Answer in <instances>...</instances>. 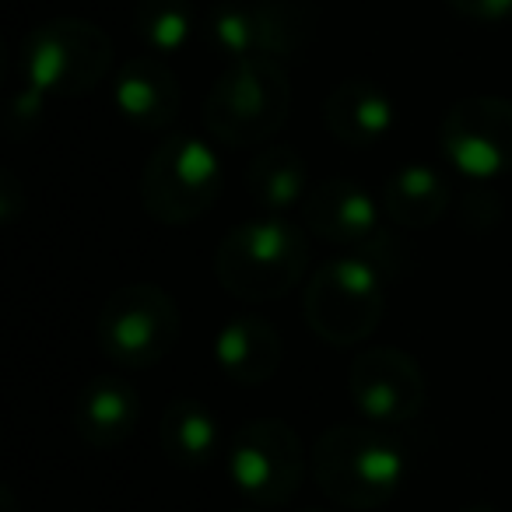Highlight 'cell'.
I'll return each mask as SVG.
<instances>
[{
	"instance_id": "6da1fadb",
	"label": "cell",
	"mask_w": 512,
	"mask_h": 512,
	"mask_svg": "<svg viewBox=\"0 0 512 512\" xmlns=\"http://www.w3.org/2000/svg\"><path fill=\"white\" fill-rule=\"evenodd\" d=\"M313 477L344 509H383L407 477V453L383 425H334L313 446Z\"/></svg>"
},
{
	"instance_id": "7a4b0ae2",
	"label": "cell",
	"mask_w": 512,
	"mask_h": 512,
	"mask_svg": "<svg viewBox=\"0 0 512 512\" xmlns=\"http://www.w3.org/2000/svg\"><path fill=\"white\" fill-rule=\"evenodd\" d=\"M309 267V242L285 214L235 225L214 249V278L228 295L246 302H274L288 295Z\"/></svg>"
},
{
	"instance_id": "3957f363",
	"label": "cell",
	"mask_w": 512,
	"mask_h": 512,
	"mask_svg": "<svg viewBox=\"0 0 512 512\" xmlns=\"http://www.w3.org/2000/svg\"><path fill=\"white\" fill-rule=\"evenodd\" d=\"M292 113V81L281 60H232L204 99V127L218 144L253 148L285 127Z\"/></svg>"
},
{
	"instance_id": "277c9868",
	"label": "cell",
	"mask_w": 512,
	"mask_h": 512,
	"mask_svg": "<svg viewBox=\"0 0 512 512\" xmlns=\"http://www.w3.org/2000/svg\"><path fill=\"white\" fill-rule=\"evenodd\" d=\"M386 309V274L365 253L337 256L313 271L302 299L306 323L330 348H355L379 327Z\"/></svg>"
},
{
	"instance_id": "5b68a950",
	"label": "cell",
	"mask_w": 512,
	"mask_h": 512,
	"mask_svg": "<svg viewBox=\"0 0 512 512\" xmlns=\"http://www.w3.org/2000/svg\"><path fill=\"white\" fill-rule=\"evenodd\" d=\"M18 67L25 85L50 99H74L95 92L113 71V39L85 18H50L22 39Z\"/></svg>"
},
{
	"instance_id": "8992f818",
	"label": "cell",
	"mask_w": 512,
	"mask_h": 512,
	"mask_svg": "<svg viewBox=\"0 0 512 512\" xmlns=\"http://www.w3.org/2000/svg\"><path fill=\"white\" fill-rule=\"evenodd\" d=\"M221 158L204 137L169 134L141 172V204L158 225L204 218L221 193Z\"/></svg>"
},
{
	"instance_id": "52a82bcc",
	"label": "cell",
	"mask_w": 512,
	"mask_h": 512,
	"mask_svg": "<svg viewBox=\"0 0 512 512\" xmlns=\"http://www.w3.org/2000/svg\"><path fill=\"white\" fill-rule=\"evenodd\" d=\"M225 470L253 505H285L306 477V446L281 418L242 421L225 442Z\"/></svg>"
},
{
	"instance_id": "ba28073f",
	"label": "cell",
	"mask_w": 512,
	"mask_h": 512,
	"mask_svg": "<svg viewBox=\"0 0 512 512\" xmlns=\"http://www.w3.org/2000/svg\"><path fill=\"white\" fill-rule=\"evenodd\" d=\"M95 337L106 358L123 369H151L179 341V306L165 288L137 281L102 302Z\"/></svg>"
},
{
	"instance_id": "9c48e42d",
	"label": "cell",
	"mask_w": 512,
	"mask_h": 512,
	"mask_svg": "<svg viewBox=\"0 0 512 512\" xmlns=\"http://www.w3.org/2000/svg\"><path fill=\"white\" fill-rule=\"evenodd\" d=\"M446 162L467 179H498L512 172V99L470 95L449 106L439 127Z\"/></svg>"
},
{
	"instance_id": "30bf717a",
	"label": "cell",
	"mask_w": 512,
	"mask_h": 512,
	"mask_svg": "<svg viewBox=\"0 0 512 512\" xmlns=\"http://www.w3.org/2000/svg\"><path fill=\"white\" fill-rule=\"evenodd\" d=\"M351 404L372 425H404L425 407V372L400 348H369L351 362Z\"/></svg>"
},
{
	"instance_id": "8fae6325",
	"label": "cell",
	"mask_w": 512,
	"mask_h": 512,
	"mask_svg": "<svg viewBox=\"0 0 512 512\" xmlns=\"http://www.w3.org/2000/svg\"><path fill=\"white\" fill-rule=\"evenodd\" d=\"M302 218H306V228L316 239L351 249H362L365 242H372L383 232L372 193L344 176L316 183L309 190L306 204H302Z\"/></svg>"
},
{
	"instance_id": "7c38bea8",
	"label": "cell",
	"mask_w": 512,
	"mask_h": 512,
	"mask_svg": "<svg viewBox=\"0 0 512 512\" xmlns=\"http://www.w3.org/2000/svg\"><path fill=\"white\" fill-rule=\"evenodd\" d=\"M141 425V393L123 376H92L74 404V428L95 449H116Z\"/></svg>"
},
{
	"instance_id": "4fadbf2b",
	"label": "cell",
	"mask_w": 512,
	"mask_h": 512,
	"mask_svg": "<svg viewBox=\"0 0 512 512\" xmlns=\"http://www.w3.org/2000/svg\"><path fill=\"white\" fill-rule=\"evenodd\" d=\"M113 102L127 123L141 130H165L176 123L183 92L179 78L155 57H134L116 71Z\"/></svg>"
},
{
	"instance_id": "5bb4252c",
	"label": "cell",
	"mask_w": 512,
	"mask_h": 512,
	"mask_svg": "<svg viewBox=\"0 0 512 512\" xmlns=\"http://www.w3.org/2000/svg\"><path fill=\"white\" fill-rule=\"evenodd\" d=\"M285 344L264 316H232L214 337V362L235 386H264L281 369Z\"/></svg>"
},
{
	"instance_id": "9a60e30c",
	"label": "cell",
	"mask_w": 512,
	"mask_h": 512,
	"mask_svg": "<svg viewBox=\"0 0 512 512\" xmlns=\"http://www.w3.org/2000/svg\"><path fill=\"white\" fill-rule=\"evenodd\" d=\"M323 123L348 148H372L397 123V106L379 85L365 78H348L323 102Z\"/></svg>"
},
{
	"instance_id": "2e32d148",
	"label": "cell",
	"mask_w": 512,
	"mask_h": 512,
	"mask_svg": "<svg viewBox=\"0 0 512 512\" xmlns=\"http://www.w3.org/2000/svg\"><path fill=\"white\" fill-rule=\"evenodd\" d=\"M158 442L169 463L183 470H204L221 453V425L204 400L176 397L162 411Z\"/></svg>"
},
{
	"instance_id": "e0dca14e",
	"label": "cell",
	"mask_w": 512,
	"mask_h": 512,
	"mask_svg": "<svg viewBox=\"0 0 512 512\" xmlns=\"http://www.w3.org/2000/svg\"><path fill=\"white\" fill-rule=\"evenodd\" d=\"M246 193L264 214H288L309 197V165L288 144L264 148L246 165Z\"/></svg>"
},
{
	"instance_id": "ac0fdd59",
	"label": "cell",
	"mask_w": 512,
	"mask_h": 512,
	"mask_svg": "<svg viewBox=\"0 0 512 512\" xmlns=\"http://www.w3.org/2000/svg\"><path fill=\"white\" fill-rule=\"evenodd\" d=\"M449 207V183L432 165L411 162L397 169L383 186V211L400 228H428L446 214Z\"/></svg>"
},
{
	"instance_id": "d6986e66",
	"label": "cell",
	"mask_w": 512,
	"mask_h": 512,
	"mask_svg": "<svg viewBox=\"0 0 512 512\" xmlns=\"http://www.w3.org/2000/svg\"><path fill=\"white\" fill-rule=\"evenodd\" d=\"M256 25V57L292 60L313 43L316 8L309 0H249Z\"/></svg>"
},
{
	"instance_id": "ffe728a7",
	"label": "cell",
	"mask_w": 512,
	"mask_h": 512,
	"mask_svg": "<svg viewBox=\"0 0 512 512\" xmlns=\"http://www.w3.org/2000/svg\"><path fill=\"white\" fill-rule=\"evenodd\" d=\"M134 32H137V39L155 53L186 50L193 32H197L193 0H137Z\"/></svg>"
},
{
	"instance_id": "44dd1931",
	"label": "cell",
	"mask_w": 512,
	"mask_h": 512,
	"mask_svg": "<svg viewBox=\"0 0 512 512\" xmlns=\"http://www.w3.org/2000/svg\"><path fill=\"white\" fill-rule=\"evenodd\" d=\"M207 39L218 53L228 60H246L256 57V25L249 0H228L218 4L207 18Z\"/></svg>"
},
{
	"instance_id": "7402d4cb",
	"label": "cell",
	"mask_w": 512,
	"mask_h": 512,
	"mask_svg": "<svg viewBox=\"0 0 512 512\" xmlns=\"http://www.w3.org/2000/svg\"><path fill=\"white\" fill-rule=\"evenodd\" d=\"M46 99H50V95H43L32 85H25L22 92H15L11 109H8V137L11 141H25L29 134H36L39 120H43V113H46Z\"/></svg>"
},
{
	"instance_id": "603a6c76",
	"label": "cell",
	"mask_w": 512,
	"mask_h": 512,
	"mask_svg": "<svg viewBox=\"0 0 512 512\" xmlns=\"http://www.w3.org/2000/svg\"><path fill=\"white\" fill-rule=\"evenodd\" d=\"M456 15L481 25H498L512 18V0H446Z\"/></svg>"
},
{
	"instance_id": "cb8c5ba5",
	"label": "cell",
	"mask_w": 512,
	"mask_h": 512,
	"mask_svg": "<svg viewBox=\"0 0 512 512\" xmlns=\"http://www.w3.org/2000/svg\"><path fill=\"white\" fill-rule=\"evenodd\" d=\"M25 207V193H22V183H18V176L11 169L0 172V218H4V225H11V221L22 214Z\"/></svg>"
},
{
	"instance_id": "d4e9b609",
	"label": "cell",
	"mask_w": 512,
	"mask_h": 512,
	"mask_svg": "<svg viewBox=\"0 0 512 512\" xmlns=\"http://www.w3.org/2000/svg\"><path fill=\"white\" fill-rule=\"evenodd\" d=\"M4 512H18L15 509V491L11 488H4Z\"/></svg>"
},
{
	"instance_id": "484cf974",
	"label": "cell",
	"mask_w": 512,
	"mask_h": 512,
	"mask_svg": "<svg viewBox=\"0 0 512 512\" xmlns=\"http://www.w3.org/2000/svg\"><path fill=\"white\" fill-rule=\"evenodd\" d=\"M460 512H498L495 505H470V509H460Z\"/></svg>"
},
{
	"instance_id": "4316f807",
	"label": "cell",
	"mask_w": 512,
	"mask_h": 512,
	"mask_svg": "<svg viewBox=\"0 0 512 512\" xmlns=\"http://www.w3.org/2000/svg\"><path fill=\"white\" fill-rule=\"evenodd\" d=\"M309 512H323V509H309Z\"/></svg>"
},
{
	"instance_id": "83f0119b",
	"label": "cell",
	"mask_w": 512,
	"mask_h": 512,
	"mask_svg": "<svg viewBox=\"0 0 512 512\" xmlns=\"http://www.w3.org/2000/svg\"><path fill=\"white\" fill-rule=\"evenodd\" d=\"M242 512H253V509H242Z\"/></svg>"
}]
</instances>
